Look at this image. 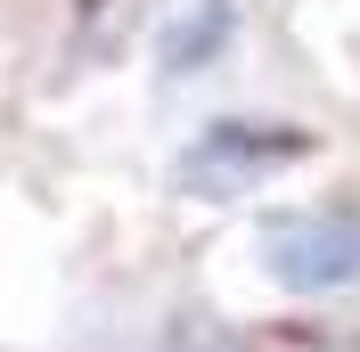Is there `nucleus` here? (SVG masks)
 <instances>
[{"label": "nucleus", "mask_w": 360, "mask_h": 352, "mask_svg": "<svg viewBox=\"0 0 360 352\" xmlns=\"http://www.w3.org/2000/svg\"><path fill=\"white\" fill-rule=\"evenodd\" d=\"M295 156H303V132H278V123H213V132L172 164V180L188 197H246L270 172H287Z\"/></svg>", "instance_id": "f03ea898"}, {"label": "nucleus", "mask_w": 360, "mask_h": 352, "mask_svg": "<svg viewBox=\"0 0 360 352\" xmlns=\"http://www.w3.org/2000/svg\"><path fill=\"white\" fill-rule=\"evenodd\" d=\"M262 263L295 295H336L360 279V205H311L262 230Z\"/></svg>", "instance_id": "f257e3e1"}, {"label": "nucleus", "mask_w": 360, "mask_h": 352, "mask_svg": "<svg viewBox=\"0 0 360 352\" xmlns=\"http://www.w3.org/2000/svg\"><path fill=\"white\" fill-rule=\"evenodd\" d=\"M82 8H107V0H82Z\"/></svg>", "instance_id": "7ed1b4c3"}]
</instances>
